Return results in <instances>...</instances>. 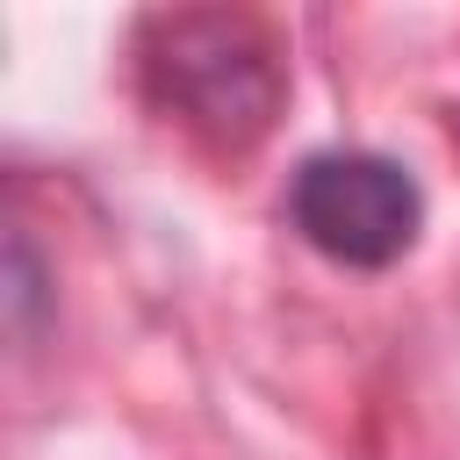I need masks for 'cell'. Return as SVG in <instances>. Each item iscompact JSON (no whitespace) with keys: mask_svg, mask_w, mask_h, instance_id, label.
Wrapping results in <instances>:
<instances>
[{"mask_svg":"<svg viewBox=\"0 0 460 460\" xmlns=\"http://www.w3.org/2000/svg\"><path fill=\"white\" fill-rule=\"evenodd\" d=\"M144 93L208 151H252L280 115V50L252 14L230 7H172L137 36Z\"/></svg>","mask_w":460,"mask_h":460,"instance_id":"6da1fadb","label":"cell"},{"mask_svg":"<svg viewBox=\"0 0 460 460\" xmlns=\"http://www.w3.org/2000/svg\"><path fill=\"white\" fill-rule=\"evenodd\" d=\"M288 216L295 230L338 259V266H395L417 230H424V194L417 180L395 165V158H374V151H323L295 172L288 187Z\"/></svg>","mask_w":460,"mask_h":460,"instance_id":"7a4b0ae2","label":"cell"}]
</instances>
